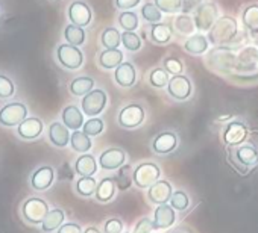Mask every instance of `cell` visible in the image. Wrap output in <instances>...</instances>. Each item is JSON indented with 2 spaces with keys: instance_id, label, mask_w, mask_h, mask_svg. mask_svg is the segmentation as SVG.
<instances>
[{
  "instance_id": "681fc988",
  "label": "cell",
  "mask_w": 258,
  "mask_h": 233,
  "mask_svg": "<svg viewBox=\"0 0 258 233\" xmlns=\"http://www.w3.org/2000/svg\"><path fill=\"white\" fill-rule=\"evenodd\" d=\"M199 5H202L201 4V0H184V11L185 13H190V11H196V8L199 7Z\"/></svg>"
},
{
  "instance_id": "d6986e66",
  "label": "cell",
  "mask_w": 258,
  "mask_h": 233,
  "mask_svg": "<svg viewBox=\"0 0 258 233\" xmlns=\"http://www.w3.org/2000/svg\"><path fill=\"white\" fill-rule=\"evenodd\" d=\"M62 123L72 131L81 129L84 126V112L75 104L66 106L62 109Z\"/></svg>"
},
{
  "instance_id": "bcb514c9",
  "label": "cell",
  "mask_w": 258,
  "mask_h": 233,
  "mask_svg": "<svg viewBox=\"0 0 258 233\" xmlns=\"http://www.w3.org/2000/svg\"><path fill=\"white\" fill-rule=\"evenodd\" d=\"M154 221H151L149 218H142L137 224L133 233H151L154 230Z\"/></svg>"
},
{
  "instance_id": "ffe728a7",
  "label": "cell",
  "mask_w": 258,
  "mask_h": 233,
  "mask_svg": "<svg viewBox=\"0 0 258 233\" xmlns=\"http://www.w3.org/2000/svg\"><path fill=\"white\" fill-rule=\"evenodd\" d=\"M70 138L72 135L66 125L55 122L49 126V140L55 147H61V149L66 147L70 143Z\"/></svg>"
},
{
  "instance_id": "cb8c5ba5",
  "label": "cell",
  "mask_w": 258,
  "mask_h": 233,
  "mask_svg": "<svg viewBox=\"0 0 258 233\" xmlns=\"http://www.w3.org/2000/svg\"><path fill=\"white\" fill-rule=\"evenodd\" d=\"M123 62V53L118 49H105L99 55V65L105 70L117 68Z\"/></svg>"
},
{
  "instance_id": "8992f818",
  "label": "cell",
  "mask_w": 258,
  "mask_h": 233,
  "mask_svg": "<svg viewBox=\"0 0 258 233\" xmlns=\"http://www.w3.org/2000/svg\"><path fill=\"white\" fill-rule=\"evenodd\" d=\"M106 101H108L106 92L103 89L97 88V89H91L87 95L82 97L81 107L87 117H97L99 113L103 112Z\"/></svg>"
},
{
  "instance_id": "ab89813d",
  "label": "cell",
  "mask_w": 258,
  "mask_h": 233,
  "mask_svg": "<svg viewBox=\"0 0 258 233\" xmlns=\"http://www.w3.org/2000/svg\"><path fill=\"white\" fill-rule=\"evenodd\" d=\"M82 128H84L82 132H85L88 137H97V135H100L103 132L105 125H103V122L100 119H97V117H93V119H90L88 122L84 123Z\"/></svg>"
},
{
  "instance_id": "ee69618b",
  "label": "cell",
  "mask_w": 258,
  "mask_h": 233,
  "mask_svg": "<svg viewBox=\"0 0 258 233\" xmlns=\"http://www.w3.org/2000/svg\"><path fill=\"white\" fill-rule=\"evenodd\" d=\"M163 65H164V68H166L170 74H173V76L181 74V73H182V70H184L182 61H181V59H178V58H173V56L166 58V59H164V62H163Z\"/></svg>"
},
{
  "instance_id": "4316f807",
  "label": "cell",
  "mask_w": 258,
  "mask_h": 233,
  "mask_svg": "<svg viewBox=\"0 0 258 233\" xmlns=\"http://www.w3.org/2000/svg\"><path fill=\"white\" fill-rule=\"evenodd\" d=\"M208 43L210 41L207 40V37L196 34V35H191L184 43V49H185V52H188L191 55H202L208 50Z\"/></svg>"
},
{
  "instance_id": "c3c4849f",
  "label": "cell",
  "mask_w": 258,
  "mask_h": 233,
  "mask_svg": "<svg viewBox=\"0 0 258 233\" xmlns=\"http://www.w3.org/2000/svg\"><path fill=\"white\" fill-rule=\"evenodd\" d=\"M56 233H84V231H82L79 224H76V222H66V224H62L58 228Z\"/></svg>"
},
{
  "instance_id": "ac0fdd59",
  "label": "cell",
  "mask_w": 258,
  "mask_h": 233,
  "mask_svg": "<svg viewBox=\"0 0 258 233\" xmlns=\"http://www.w3.org/2000/svg\"><path fill=\"white\" fill-rule=\"evenodd\" d=\"M176 221V213L175 209L170 204H160L155 212H154V227L161 230V228H169L175 224Z\"/></svg>"
},
{
  "instance_id": "1f68e13d",
  "label": "cell",
  "mask_w": 258,
  "mask_h": 233,
  "mask_svg": "<svg viewBox=\"0 0 258 233\" xmlns=\"http://www.w3.org/2000/svg\"><path fill=\"white\" fill-rule=\"evenodd\" d=\"M100 43L105 49H118L121 43V34L115 28H106L100 35Z\"/></svg>"
},
{
  "instance_id": "d590c367",
  "label": "cell",
  "mask_w": 258,
  "mask_h": 233,
  "mask_svg": "<svg viewBox=\"0 0 258 233\" xmlns=\"http://www.w3.org/2000/svg\"><path fill=\"white\" fill-rule=\"evenodd\" d=\"M175 29L179 34H182V35H190V34L195 32L196 25H195V20L188 14H182V16L176 17V20H175Z\"/></svg>"
},
{
  "instance_id": "7dc6e473",
  "label": "cell",
  "mask_w": 258,
  "mask_h": 233,
  "mask_svg": "<svg viewBox=\"0 0 258 233\" xmlns=\"http://www.w3.org/2000/svg\"><path fill=\"white\" fill-rule=\"evenodd\" d=\"M142 0H115V7L121 11H129L140 5Z\"/></svg>"
},
{
  "instance_id": "836d02e7",
  "label": "cell",
  "mask_w": 258,
  "mask_h": 233,
  "mask_svg": "<svg viewBox=\"0 0 258 233\" xmlns=\"http://www.w3.org/2000/svg\"><path fill=\"white\" fill-rule=\"evenodd\" d=\"M118 25L124 32H134L139 28V17L133 11H121L118 16Z\"/></svg>"
},
{
  "instance_id": "83f0119b",
  "label": "cell",
  "mask_w": 258,
  "mask_h": 233,
  "mask_svg": "<svg viewBox=\"0 0 258 233\" xmlns=\"http://www.w3.org/2000/svg\"><path fill=\"white\" fill-rule=\"evenodd\" d=\"M94 86V80L88 76H79L72 80L70 83V92L76 97H84L87 95Z\"/></svg>"
},
{
  "instance_id": "603a6c76",
  "label": "cell",
  "mask_w": 258,
  "mask_h": 233,
  "mask_svg": "<svg viewBox=\"0 0 258 233\" xmlns=\"http://www.w3.org/2000/svg\"><path fill=\"white\" fill-rule=\"evenodd\" d=\"M115 189H117L115 177H103L97 185L94 197L100 203H108L115 195Z\"/></svg>"
},
{
  "instance_id": "f6af8a7d",
  "label": "cell",
  "mask_w": 258,
  "mask_h": 233,
  "mask_svg": "<svg viewBox=\"0 0 258 233\" xmlns=\"http://www.w3.org/2000/svg\"><path fill=\"white\" fill-rule=\"evenodd\" d=\"M105 233H121L123 231V222L118 218H111L103 225Z\"/></svg>"
},
{
  "instance_id": "5b68a950",
  "label": "cell",
  "mask_w": 258,
  "mask_h": 233,
  "mask_svg": "<svg viewBox=\"0 0 258 233\" xmlns=\"http://www.w3.org/2000/svg\"><path fill=\"white\" fill-rule=\"evenodd\" d=\"M28 119V107L20 101H13L0 109V125L14 128L22 125Z\"/></svg>"
},
{
  "instance_id": "3957f363",
  "label": "cell",
  "mask_w": 258,
  "mask_h": 233,
  "mask_svg": "<svg viewBox=\"0 0 258 233\" xmlns=\"http://www.w3.org/2000/svg\"><path fill=\"white\" fill-rule=\"evenodd\" d=\"M161 177V170L154 162H143L134 170V183L140 189H149Z\"/></svg>"
},
{
  "instance_id": "60d3db41",
  "label": "cell",
  "mask_w": 258,
  "mask_h": 233,
  "mask_svg": "<svg viewBox=\"0 0 258 233\" xmlns=\"http://www.w3.org/2000/svg\"><path fill=\"white\" fill-rule=\"evenodd\" d=\"M142 16L148 23H161V11L155 4H146L142 8Z\"/></svg>"
},
{
  "instance_id": "2e32d148",
  "label": "cell",
  "mask_w": 258,
  "mask_h": 233,
  "mask_svg": "<svg viewBox=\"0 0 258 233\" xmlns=\"http://www.w3.org/2000/svg\"><path fill=\"white\" fill-rule=\"evenodd\" d=\"M43 129L44 126L40 119H37V117H28L22 125L17 126V134L20 135V138L32 141L43 134Z\"/></svg>"
},
{
  "instance_id": "52a82bcc",
  "label": "cell",
  "mask_w": 258,
  "mask_h": 233,
  "mask_svg": "<svg viewBox=\"0 0 258 233\" xmlns=\"http://www.w3.org/2000/svg\"><path fill=\"white\" fill-rule=\"evenodd\" d=\"M58 62L67 70H78L84 64V53L72 44H59L56 49Z\"/></svg>"
},
{
  "instance_id": "f907efd6",
  "label": "cell",
  "mask_w": 258,
  "mask_h": 233,
  "mask_svg": "<svg viewBox=\"0 0 258 233\" xmlns=\"http://www.w3.org/2000/svg\"><path fill=\"white\" fill-rule=\"evenodd\" d=\"M59 179H61V180H62V179H69V180L73 179V173L70 171V168H69L67 164H64V167L61 168V171H59Z\"/></svg>"
},
{
  "instance_id": "9a60e30c",
  "label": "cell",
  "mask_w": 258,
  "mask_h": 233,
  "mask_svg": "<svg viewBox=\"0 0 258 233\" xmlns=\"http://www.w3.org/2000/svg\"><path fill=\"white\" fill-rule=\"evenodd\" d=\"M247 137V126L241 122H231L223 131V141L228 146H240Z\"/></svg>"
},
{
  "instance_id": "f1b7e54d",
  "label": "cell",
  "mask_w": 258,
  "mask_h": 233,
  "mask_svg": "<svg viewBox=\"0 0 258 233\" xmlns=\"http://www.w3.org/2000/svg\"><path fill=\"white\" fill-rule=\"evenodd\" d=\"M70 146L75 152L78 153H87L90 152L93 143L90 140V137L85 134V132H81V131H75L72 134V138H70Z\"/></svg>"
},
{
  "instance_id": "5bb4252c",
  "label": "cell",
  "mask_w": 258,
  "mask_h": 233,
  "mask_svg": "<svg viewBox=\"0 0 258 233\" xmlns=\"http://www.w3.org/2000/svg\"><path fill=\"white\" fill-rule=\"evenodd\" d=\"M55 180V170L50 165H43L37 168L31 176V185L37 191H46Z\"/></svg>"
},
{
  "instance_id": "4dcf8cb0",
  "label": "cell",
  "mask_w": 258,
  "mask_h": 233,
  "mask_svg": "<svg viewBox=\"0 0 258 233\" xmlns=\"http://www.w3.org/2000/svg\"><path fill=\"white\" fill-rule=\"evenodd\" d=\"M115 183L117 188L121 191H126L134 183V170L131 165H123L121 168H118V173L115 176Z\"/></svg>"
},
{
  "instance_id": "11a10c76",
  "label": "cell",
  "mask_w": 258,
  "mask_h": 233,
  "mask_svg": "<svg viewBox=\"0 0 258 233\" xmlns=\"http://www.w3.org/2000/svg\"><path fill=\"white\" fill-rule=\"evenodd\" d=\"M256 61H258V52H256Z\"/></svg>"
},
{
  "instance_id": "ba28073f",
  "label": "cell",
  "mask_w": 258,
  "mask_h": 233,
  "mask_svg": "<svg viewBox=\"0 0 258 233\" xmlns=\"http://www.w3.org/2000/svg\"><path fill=\"white\" fill-rule=\"evenodd\" d=\"M219 19V11L216 4H202L195 11V25L199 31H210Z\"/></svg>"
},
{
  "instance_id": "7c38bea8",
  "label": "cell",
  "mask_w": 258,
  "mask_h": 233,
  "mask_svg": "<svg viewBox=\"0 0 258 233\" xmlns=\"http://www.w3.org/2000/svg\"><path fill=\"white\" fill-rule=\"evenodd\" d=\"M173 194V188L170 185V182L167 180H158L157 183H154L149 189H148V198L151 203L154 204H166L167 201H170V197Z\"/></svg>"
},
{
  "instance_id": "e0dca14e",
  "label": "cell",
  "mask_w": 258,
  "mask_h": 233,
  "mask_svg": "<svg viewBox=\"0 0 258 233\" xmlns=\"http://www.w3.org/2000/svg\"><path fill=\"white\" fill-rule=\"evenodd\" d=\"M114 80L121 88L133 86L137 80V70L131 62H121L114 71Z\"/></svg>"
},
{
  "instance_id": "e575fe53",
  "label": "cell",
  "mask_w": 258,
  "mask_h": 233,
  "mask_svg": "<svg viewBox=\"0 0 258 233\" xmlns=\"http://www.w3.org/2000/svg\"><path fill=\"white\" fill-rule=\"evenodd\" d=\"M243 25L250 32L258 31V5H250L243 11Z\"/></svg>"
},
{
  "instance_id": "277c9868",
  "label": "cell",
  "mask_w": 258,
  "mask_h": 233,
  "mask_svg": "<svg viewBox=\"0 0 258 233\" xmlns=\"http://www.w3.org/2000/svg\"><path fill=\"white\" fill-rule=\"evenodd\" d=\"M145 117H146L145 107L140 104L131 103L121 107L117 117V123L123 129H136L145 122Z\"/></svg>"
},
{
  "instance_id": "74e56055",
  "label": "cell",
  "mask_w": 258,
  "mask_h": 233,
  "mask_svg": "<svg viewBox=\"0 0 258 233\" xmlns=\"http://www.w3.org/2000/svg\"><path fill=\"white\" fill-rule=\"evenodd\" d=\"M170 206L175 209V210H179V212H184L188 209L190 206V197L187 195V192L178 189V191H173L172 197H170Z\"/></svg>"
},
{
  "instance_id": "8fae6325",
  "label": "cell",
  "mask_w": 258,
  "mask_h": 233,
  "mask_svg": "<svg viewBox=\"0 0 258 233\" xmlns=\"http://www.w3.org/2000/svg\"><path fill=\"white\" fill-rule=\"evenodd\" d=\"M91 10L87 4L81 2V0H76L69 7V19L72 22V25L85 28L91 23Z\"/></svg>"
},
{
  "instance_id": "d6a6232c",
  "label": "cell",
  "mask_w": 258,
  "mask_h": 233,
  "mask_svg": "<svg viewBox=\"0 0 258 233\" xmlns=\"http://www.w3.org/2000/svg\"><path fill=\"white\" fill-rule=\"evenodd\" d=\"M97 182L94 177H81L76 182V192L82 197H91L96 194Z\"/></svg>"
},
{
  "instance_id": "816d5d0a",
  "label": "cell",
  "mask_w": 258,
  "mask_h": 233,
  "mask_svg": "<svg viewBox=\"0 0 258 233\" xmlns=\"http://www.w3.org/2000/svg\"><path fill=\"white\" fill-rule=\"evenodd\" d=\"M169 233H193L188 227H176V228H173L172 231H169Z\"/></svg>"
},
{
  "instance_id": "db71d44e",
  "label": "cell",
  "mask_w": 258,
  "mask_h": 233,
  "mask_svg": "<svg viewBox=\"0 0 258 233\" xmlns=\"http://www.w3.org/2000/svg\"><path fill=\"white\" fill-rule=\"evenodd\" d=\"M250 34H252V38H253L255 44H258V31H255V32H250Z\"/></svg>"
},
{
  "instance_id": "d4e9b609",
  "label": "cell",
  "mask_w": 258,
  "mask_h": 233,
  "mask_svg": "<svg viewBox=\"0 0 258 233\" xmlns=\"http://www.w3.org/2000/svg\"><path fill=\"white\" fill-rule=\"evenodd\" d=\"M64 219H66V213H64V210H62V209H56V207H55V209L49 210L47 216L44 218V221H43V224H41V230H43V231H46V233L55 231V230H58V228L62 225Z\"/></svg>"
},
{
  "instance_id": "7a4b0ae2",
  "label": "cell",
  "mask_w": 258,
  "mask_h": 233,
  "mask_svg": "<svg viewBox=\"0 0 258 233\" xmlns=\"http://www.w3.org/2000/svg\"><path fill=\"white\" fill-rule=\"evenodd\" d=\"M47 213H49L47 203L43 198H38V197L28 198L23 203V206H22V215H23V218L29 224H32V225L43 224V221L47 216Z\"/></svg>"
},
{
  "instance_id": "9c48e42d",
  "label": "cell",
  "mask_w": 258,
  "mask_h": 233,
  "mask_svg": "<svg viewBox=\"0 0 258 233\" xmlns=\"http://www.w3.org/2000/svg\"><path fill=\"white\" fill-rule=\"evenodd\" d=\"M124 162H126V153L124 150L117 149V147L106 149L99 156V165L102 170H106V171L118 170L124 165Z\"/></svg>"
},
{
  "instance_id": "8d00e7d4",
  "label": "cell",
  "mask_w": 258,
  "mask_h": 233,
  "mask_svg": "<svg viewBox=\"0 0 258 233\" xmlns=\"http://www.w3.org/2000/svg\"><path fill=\"white\" fill-rule=\"evenodd\" d=\"M169 71L164 68H154L149 74V83L154 88H164L169 85Z\"/></svg>"
},
{
  "instance_id": "30bf717a",
  "label": "cell",
  "mask_w": 258,
  "mask_h": 233,
  "mask_svg": "<svg viewBox=\"0 0 258 233\" xmlns=\"http://www.w3.org/2000/svg\"><path fill=\"white\" fill-rule=\"evenodd\" d=\"M191 91H193V85L190 79L184 74L172 76V79L169 80L167 92L176 100H187L191 95Z\"/></svg>"
},
{
  "instance_id": "f35d334b",
  "label": "cell",
  "mask_w": 258,
  "mask_h": 233,
  "mask_svg": "<svg viewBox=\"0 0 258 233\" xmlns=\"http://www.w3.org/2000/svg\"><path fill=\"white\" fill-rule=\"evenodd\" d=\"M121 44L129 52H137L142 49V40L136 32H123L121 34Z\"/></svg>"
},
{
  "instance_id": "b9f144b4",
  "label": "cell",
  "mask_w": 258,
  "mask_h": 233,
  "mask_svg": "<svg viewBox=\"0 0 258 233\" xmlns=\"http://www.w3.org/2000/svg\"><path fill=\"white\" fill-rule=\"evenodd\" d=\"M155 5L161 13L176 14L182 10V0H155Z\"/></svg>"
},
{
  "instance_id": "7402d4cb",
  "label": "cell",
  "mask_w": 258,
  "mask_h": 233,
  "mask_svg": "<svg viewBox=\"0 0 258 233\" xmlns=\"http://www.w3.org/2000/svg\"><path fill=\"white\" fill-rule=\"evenodd\" d=\"M75 171L81 177H93L97 171V162L93 155L84 153L75 162Z\"/></svg>"
},
{
  "instance_id": "f5cc1de1",
  "label": "cell",
  "mask_w": 258,
  "mask_h": 233,
  "mask_svg": "<svg viewBox=\"0 0 258 233\" xmlns=\"http://www.w3.org/2000/svg\"><path fill=\"white\" fill-rule=\"evenodd\" d=\"M84 233H102V231H100L97 227H93V225H91V227H87Z\"/></svg>"
},
{
  "instance_id": "f546056e",
  "label": "cell",
  "mask_w": 258,
  "mask_h": 233,
  "mask_svg": "<svg viewBox=\"0 0 258 233\" xmlns=\"http://www.w3.org/2000/svg\"><path fill=\"white\" fill-rule=\"evenodd\" d=\"M64 38L67 40L69 44L72 46H82L85 43V31L81 28V26H76V25H69L66 29H64Z\"/></svg>"
},
{
  "instance_id": "6da1fadb",
  "label": "cell",
  "mask_w": 258,
  "mask_h": 233,
  "mask_svg": "<svg viewBox=\"0 0 258 233\" xmlns=\"http://www.w3.org/2000/svg\"><path fill=\"white\" fill-rule=\"evenodd\" d=\"M237 35V22L232 17H219L214 26L210 29L208 41L214 46H225L231 44Z\"/></svg>"
},
{
  "instance_id": "484cf974",
  "label": "cell",
  "mask_w": 258,
  "mask_h": 233,
  "mask_svg": "<svg viewBox=\"0 0 258 233\" xmlns=\"http://www.w3.org/2000/svg\"><path fill=\"white\" fill-rule=\"evenodd\" d=\"M151 40L152 43L158 46H166L172 40V29L169 25L164 23H155L151 28Z\"/></svg>"
},
{
  "instance_id": "44dd1931",
  "label": "cell",
  "mask_w": 258,
  "mask_h": 233,
  "mask_svg": "<svg viewBox=\"0 0 258 233\" xmlns=\"http://www.w3.org/2000/svg\"><path fill=\"white\" fill-rule=\"evenodd\" d=\"M234 159L244 167H252L258 164V149H255L250 144H243L235 149Z\"/></svg>"
},
{
  "instance_id": "7bdbcfd3",
  "label": "cell",
  "mask_w": 258,
  "mask_h": 233,
  "mask_svg": "<svg viewBox=\"0 0 258 233\" xmlns=\"http://www.w3.org/2000/svg\"><path fill=\"white\" fill-rule=\"evenodd\" d=\"M16 86L13 80L4 74H0V98H10L14 95Z\"/></svg>"
},
{
  "instance_id": "4fadbf2b",
  "label": "cell",
  "mask_w": 258,
  "mask_h": 233,
  "mask_svg": "<svg viewBox=\"0 0 258 233\" xmlns=\"http://www.w3.org/2000/svg\"><path fill=\"white\" fill-rule=\"evenodd\" d=\"M178 147V137L172 131H164L158 134L152 141V149L158 155H167L172 153Z\"/></svg>"
}]
</instances>
